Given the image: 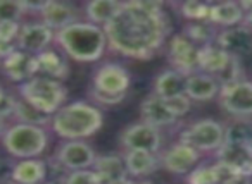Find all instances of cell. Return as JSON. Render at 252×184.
<instances>
[{"mask_svg": "<svg viewBox=\"0 0 252 184\" xmlns=\"http://www.w3.org/2000/svg\"><path fill=\"white\" fill-rule=\"evenodd\" d=\"M166 105L169 107V110L176 115V119L185 115L187 112L190 110V98L187 97L185 93L183 95H176V97L166 98Z\"/></svg>", "mask_w": 252, "mask_h": 184, "instance_id": "cell-35", "label": "cell"}, {"mask_svg": "<svg viewBox=\"0 0 252 184\" xmlns=\"http://www.w3.org/2000/svg\"><path fill=\"white\" fill-rule=\"evenodd\" d=\"M109 184H133V181H130V179H128V177H126V179L114 181V183H109Z\"/></svg>", "mask_w": 252, "mask_h": 184, "instance_id": "cell-40", "label": "cell"}, {"mask_svg": "<svg viewBox=\"0 0 252 184\" xmlns=\"http://www.w3.org/2000/svg\"><path fill=\"white\" fill-rule=\"evenodd\" d=\"M130 74L119 64H105L98 67L97 73L94 74V86L90 93L107 95L114 98H125L126 91L130 88Z\"/></svg>", "mask_w": 252, "mask_h": 184, "instance_id": "cell-7", "label": "cell"}, {"mask_svg": "<svg viewBox=\"0 0 252 184\" xmlns=\"http://www.w3.org/2000/svg\"><path fill=\"white\" fill-rule=\"evenodd\" d=\"M183 35L197 47H204V45H213V40H216V33L214 28L204 25V23H192L185 28Z\"/></svg>", "mask_w": 252, "mask_h": 184, "instance_id": "cell-29", "label": "cell"}, {"mask_svg": "<svg viewBox=\"0 0 252 184\" xmlns=\"http://www.w3.org/2000/svg\"><path fill=\"white\" fill-rule=\"evenodd\" d=\"M0 62H2V57H0Z\"/></svg>", "mask_w": 252, "mask_h": 184, "instance_id": "cell-44", "label": "cell"}, {"mask_svg": "<svg viewBox=\"0 0 252 184\" xmlns=\"http://www.w3.org/2000/svg\"><path fill=\"white\" fill-rule=\"evenodd\" d=\"M61 49L78 62H94L104 53L107 38L100 26L92 23H74L56 33Z\"/></svg>", "mask_w": 252, "mask_h": 184, "instance_id": "cell-2", "label": "cell"}, {"mask_svg": "<svg viewBox=\"0 0 252 184\" xmlns=\"http://www.w3.org/2000/svg\"><path fill=\"white\" fill-rule=\"evenodd\" d=\"M251 148H252V145H251Z\"/></svg>", "mask_w": 252, "mask_h": 184, "instance_id": "cell-45", "label": "cell"}, {"mask_svg": "<svg viewBox=\"0 0 252 184\" xmlns=\"http://www.w3.org/2000/svg\"><path fill=\"white\" fill-rule=\"evenodd\" d=\"M224 141L252 145V124H249V122H235V124H230L224 129Z\"/></svg>", "mask_w": 252, "mask_h": 184, "instance_id": "cell-30", "label": "cell"}, {"mask_svg": "<svg viewBox=\"0 0 252 184\" xmlns=\"http://www.w3.org/2000/svg\"><path fill=\"white\" fill-rule=\"evenodd\" d=\"M123 148L128 150H142V152L156 153L161 148V132L158 128L145 122H138L130 128H126L121 134Z\"/></svg>", "mask_w": 252, "mask_h": 184, "instance_id": "cell-9", "label": "cell"}, {"mask_svg": "<svg viewBox=\"0 0 252 184\" xmlns=\"http://www.w3.org/2000/svg\"><path fill=\"white\" fill-rule=\"evenodd\" d=\"M230 59L231 55L223 52L218 45H204L199 47L197 66H199V71H202L204 74H209V76L216 78L228 66Z\"/></svg>", "mask_w": 252, "mask_h": 184, "instance_id": "cell-20", "label": "cell"}, {"mask_svg": "<svg viewBox=\"0 0 252 184\" xmlns=\"http://www.w3.org/2000/svg\"><path fill=\"white\" fill-rule=\"evenodd\" d=\"M5 132V119L0 117V134H4Z\"/></svg>", "mask_w": 252, "mask_h": 184, "instance_id": "cell-41", "label": "cell"}, {"mask_svg": "<svg viewBox=\"0 0 252 184\" xmlns=\"http://www.w3.org/2000/svg\"><path fill=\"white\" fill-rule=\"evenodd\" d=\"M16 98H12L11 95L4 93V97L0 98V117L5 119L9 115H14V110H16Z\"/></svg>", "mask_w": 252, "mask_h": 184, "instance_id": "cell-37", "label": "cell"}, {"mask_svg": "<svg viewBox=\"0 0 252 184\" xmlns=\"http://www.w3.org/2000/svg\"><path fill=\"white\" fill-rule=\"evenodd\" d=\"M142 117H144L145 124H151L154 128H161V126H169L176 122V115L169 110L166 105V100L158 95H151L147 97L140 105Z\"/></svg>", "mask_w": 252, "mask_h": 184, "instance_id": "cell-18", "label": "cell"}, {"mask_svg": "<svg viewBox=\"0 0 252 184\" xmlns=\"http://www.w3.org/2000/svg\"><path fill=\"white\" fill-rule=\"evenodd\" d=\"M102 121L100 110L85 102L64 105L50 119L54 132L67 141H78L95 134L102 128Z\"/></svg>", "mask_w": 252, "mask_h": 184, "instance_id": "cell-3", "label": "cell"}, {"mask_svg": "<svg viewBox=\"0 0 252 184\" xmlns=\"http://www.w3.org/2000/svg\"><path fill=\"white\" fill-rule=\"evenodd\" d=\"M11 176L16 184H42L47 176V165L38 158H26L16 163Z\"/></svg>", "mask_w": 252, "mask_h": 184, "instance_id": "cell-21", "label": "cell"}, {"mask_svg": "<svg viewBox=\"0 0 252 184\" xmlns=\"http://www.w3.org/2000/svg\"><path fill=\"white\" fill-rule=\"evenodd\" d=\"M119 7H121V2H116V0H94V2L87 4L85 12H87V18L92 21V25L105 26L118 14Z\"/></svg>", "mask_w": 252, "mask_h": 184, "instance_id": "cell-27", "label": "cell"}, {"mask_svg": "<svg viewBox=\"0 0 252 184\" xmlns=\"http://www.w3.org/2000/svg\"><path fill=\"white\" fill-rule=\"evenodd\" d=\"M36 67L38 73L43 74V78H50V79H64L67 76V64L63 57L54 50H43V52L36 53Z\"/></svg>", "mask_w": 252, "mask_h": 184, "instance_id": "cell-24", "label": "cell"}, {"mask_svg": "<svg viewBox=\"0 0 252 184\" xmlns=\"http://www.w3.org/2000/svg\"><path fill=\"white\" fill-rule=\"evenodd\" d=\"M19 29H21L19 23H0V43H12L14 38L18 40Z\"/></svg>", "mask_w": 252, "mask_h": 184, "instance_id": "cell-36", "label": "cell"}, {"mask_svg": "<svg viewBox=\"0 0 252 184\" xmlns=\"http://www.w3.org/2000/svg\"><path fill=\"white\" fill-rule=\"evenodd\" d=\"M189 184H221L218 170L214 165H199L190 170Z\"/></svg>", "mask_w": 252, "mask_h": 184, "instance_id": "cell-31", "label": "cell"}, {"mask_svg": "<svg viewBox=\"0 0 252 184\" xmlns=\"http://www.w3.org/2000/svg\"><path fill=\"white\" fill-rule=\"evenodd\" d=\"M197 57H199V47L193 45L185 35H175L169 42V60H171L175 71L183 76L197 73Z\"/></svg>", "mask_w": 252, "mask_h": 184, "instance_id": "cell-11", "label": "cell"}, {"mask_svg": "<svg viewBox=\"0 0 252 184\" xmlns=\"http://www.w3.org/2000/svg\"><path fill=\"white\" fill-rule=\"evenodd\" d=\"M123 160H125L128 174H131L135 177L151 176L159 167V160L156 157V153L142 152V150H128Z\"/></svg>", "mask_w": 252, "mask_h": 184, "instance_id": "cell-22", "label": "cell"}, {"mask_svg": "<svg viewBox=\"0 0 252 184\" xmlns=\"http://www.w3.org/2000/svg\"><path fill=\"white\" fill-rule=\"evenodd\" d=\"M209 9H211V4L199 2V0H189V2H185V4L182 5V14L185 16L187 19L200 23V21H204V19H207Z\"/></svg>", "mask_w": 252, "mask_h": 184, "instance_id": "cell-33", "label": "cell"}, {"mask_svg": "<svg viewBox=\"0 0 252 184\" xmlns=\"http://www.w3.org/2000/svg\"><path fill=\"white\" fill-rule=\"evenodd\" d=\"M64 184H104L100 177L95 174V170L85 169V170H74L66 177Z\"/></svg>", "mask_w": 252, "mask_h": 184, "instance_id": "cell-34", "label": "cell"}, {"mask_svg": "<svg viewBox=\"0 0 252 184\" xmlns=\"http://www.w3.org/2000/svg\"><path fill=\"white\" fill-rule=\"evenodd\" d=\"M19 93L23 102L32 105L42 114H56L66 100V88L61 81L43 76H33L32 79L19 84Z\"/></svg>", "mask_w": 252, "mask_h": 184, "instance_id": "cell-4", "label": "cell"}, {"mask_svg": "<svg viewBox=\"0 0 252 184\" xmlns=\"http://www.w3.org/2000/svg\"><path fill=\"white\" fill-rule=\"evenodd\" d=\"M14 117L19 121V124H32V126H40L50 122V115L42 114L36 108H33L32 105H28L26 102H16V110Z\"/></svg>", "mask_w": 252, "mask_h": 184, "instance_id": "cell-28", "label": "cell"}, {"mask_svg": "<svg viewBox=\"0 0 252 184\" xmlns=\"http://www.w3.org/2000/svg\"><path fill=\"white\" fill-rule=\"evenodd\" d=\"M2 67H4V73L18 83H25L38 73L35 55H30L23 50H14L7 57H4Z\"/></svg>", "mask_w": 252, "mask_h": 184, "instance_id": "cell-15", "label": "cell"}, {"mask_svg": "<svg viewBox=\"0 0 252 184\" xmlns=\"http://www.w3.org/2000/svg\"><path fill=\"white\" fill-rule=\"evenodd\" d=\"M25 12V2H19V0H0V23H18V19Z\"/></svg>", "mask_w": 252, "mask_h": 184, "instance_id": "cell-32", "label": "cell"}, {"mask_svg": "<svg viewBox=\"0 0 252 184\" xmlns=\"http://www.w3.org/2000/svg\"><path fill=\"white\" fill-rule=\"evenodd\" d=\"M216 43L223 52L231 57L251 55L252 53V29L247 26H233L216 35Z\"/></svg>", "mask_w": 252, "mask_h": 184, "instance_id": "cell-13", "label": "cell"}, {"mask_svg": "<svg viewBox=\"0 0 252 184\" xmlns=\"http://www.w3.org/2000/svg\"><path fill=\"white\" fill-rule=\"evenodd\" d=\"M223 184H252V177L249 176H231Z\"/></svg>", "mask_w": 252, "mask_h": 184, "instance_id": "cell-38", "label": "cell"}, {"mask_svg": "<svg viewBox=\"0 0 252 184\" xmlns=\"http://www.w3.org/2000/svg\"><path fill=\"white\" fill-rule=\"evenodd\" d=\"M220 93V84L213 76L204 73H193L185 79V95L190 100L207 102Z\"/></svg>", "mask_w": 252, "mask_h": 184, "instance_id": "cell-19", "label": "cell"}, {"mask_svg": "<svg viewBox=\"0 0 252 184\" xmlns=\"http://www.w3.org/2000/svg\"><path fill=\"white\" fill-rule=\"evenodd\" d=\"M40 14H42L43 25L49 26L50 29H63L67 26L74 25L76 23V9L71 7L69 4H63V2H52V0H47L42 4L40 9Z\"/></svg>", "mask_w": 252, "mask_h": 184, "instance_id": "cell-17", "label": "cell"}, {"mask_svg": "<svg viewBox=\"0 0 252 184\" xmlns=\"http://www.w3.org/2000/svg\"><path fill=\"white\" fill-rule=\"evenodd\" d=\"M95 152L90 145L83 141H67L57 152V160L64 169H69L71 172L74 170H85L94 167L95 163Z\"/></svg>", "mask_w": 252, "mask_h": 184, "instance_id": "cell-12", "label": "cell"}, {"mask_svg": "<svg viewBox=\"0 0 252 184\" xmlns=\"http://www.w3.org/2000/svg\"><path fill=\"white\" fill-rule=\"evenodd\" d=\"M169 21L161 2H121L118 14L104 26L107 43L114 52L131 59H151L162 47Z\"/></svg>", "mask_w": 252, "mask_h": 184, "instance_id": "cell-1", "label": "cell"}, {"mask_svg": "<svg viewBox=\"0 0 252 184\" xmlns=\"http://www.w3.org/2000/svg\"><path fill=\"white\" fill-rule=\"evenodd\" d=\"M4 97V90H2V88H0V98Z\"/></svg>", "mask_w": 252, "mask_h": 184, "instance_id": "cell-43", "label": "cell"}, {"mask_svg": "<svg viewBox=\"0 0 252 184\" xmlns=\"http://www.w3.org/2000/svg\"><path fill=\"white\" fill-rule=\"evenodd\" d=\"M182 143L197 152H214L224 143V128L213 119H202L182 132Z\"/></svg>", "mask_w": 252, "mask_h": 184, "instance_id": "cell-6", "label": "cell"}, {"mask_svg": "<svg viewBox=\"0 0 252 184\" xmlns=\"http://www.w3.org/2000/svg\"><path fill=\"white\" fill-rule=\"evenodd\" d=\"M185 79L187 78L183 74H180L178 71L175 69L164 71V73H161L156 78L154 95L164 98V100L166 98L176 97V95H183L185 93Z\"/></svg>", "mask_w": 252, "mask_h": 184, "instance_id": "cell-26", "label": "cell"}, {"mask_svg": "<svg viewBox=\"0 0 252 184\" xmlns=\"http://www.w3.org/2000/svg\"><path fill=\"white\" fill-rule=\"evenodd\" d=\"M218 162L226 165L235 176L252 177V148L245 143L224 141L216 152Z\"/></svg>", "mask_w": 252, "mask_h": 184, "instance_id": "cell-10", "label": "cell"}, {"mask_svg": "<svg viewBox=\"0 0 252 184\" xmlns=\"http://www.w3.org/2000/svg\"><path fill=\"white\" fill-rule=\"evenodd\" d=\"M94 170L104 184L114 183V181H121L128 177V170H126L125 160L121 157L116 155H104L97 157L94 163Z\"/></svg>", "mask_w": 252, "mask_h": 184, "instance_id": "cell-23", "label": "cell"}, {"mask_svg": "<svg viewBox=\"0 0 252 184\" xmlns=\"http://www.w3.org/2000/svg\"><path fill=\"white\" fill-rule=\"evenodd\" d=\"M245 18V12L238 5V2H221V4H211L209 19L213 25L220 26H237Z\"/></svg>", "mask_w": 252, "mask_h": 184, "instance_id": "cell-25", "label": "cell"}, {"mask_svg": "<svg viewBox=\"0 0 252 184\" xmlns=\"http://www.w3.org/2000/svg\"><path fill=\"white\" fill-rule=\"evenodd\" d=\"M199 152L185 143L171 146L168 152L162 155V165L166 170L173 174H189L192 169H195V163L199 162Z\"/></svg>", "mask_w": 252, "mask_h": 184, "instance_id": "cell-16", "label": "cell"}, {"mask_svg": "<svg viewBox=\"0 0 252 184\" xmlns=\"http://www.w3.org/2000/svg\"><path fill=\"white\" fill-rule=\"evenodd\" d=\"M54 31L43 23H28L21 26L18 35V47L26 53H40L49 47Z\"/></svg>", "mask_w": 252, "mask_h": 184, "instance_id": "cell-14", "label": "cell"}, {"mask_svg": "<svg viewBox=\"0 0 252 184\" xmlns=\"http://www.w3.org/2000/svg\"><path fill=\"white\" fill-rule=\"evenodd\" d=\"M4 138V148L11 153L12 157L18 158H35V157L42 155L43 150L49 145V136H47L45 129L40 126L32 124H16L12 128L5 129Z\"/></svg>", "mask_w": 252, "mask_h": 184, "instance_id": "cell-5", "label": "cell"}, {"mask_svg": "<svg viewBox=\"0 0 252 184\" xmlns=\"http://www.w3.org/2000/svg\"><path fill=\"white\" fill-rule=\"evenodd\" d=\"M244 23L249 29H252V9L249 12H245V18H244Z\"/></svg>", "mask_w": 252, "mask_h": 184, "instance_id": "cell-39", "label": "cell"}, {"mask_svg": "<svg viewBox=\"0 0 252 184\" xmlns=\"http://www.w3.org/2000/svg\"><path fill=\"white\" fill-rule=\"evenodd\" d=\"M220 104L228 114L237 117L252 115V83L237 81V83L220 86Z\"/></svg>", "mask_w": 252, "mask_h": 184, "instance_id": "cell-8", "label": "cell"}, {"mask_svg": "<svg viewBox=\"0 0 252 184\" xmlns=\"http://www.w3.org/2000/svg\"><path fill=\"white\" fill-rule=\"evenodd\" d=\"M133 184H152V183H149V181H144V183H133Z\"/></svg>", "mask_w": 252, "mask_h": 184, "instance_id": "cell-42", "label": "cell"}]
</instances>
